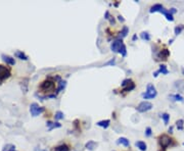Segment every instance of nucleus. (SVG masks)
Wrapping results in <instances>:
<instances>
[{
	"label": "nucleus",
	"instance_id": "nucleus-8",
	"mask_svg": "<svg viewBox=\"0 0 184 151\" xmlns=\"http://www.w3.org/2000/svg\"><path fill=\"white\" fill-rule=\"evenodd\" d=\"M123 41L121 39H117V40L113 41V43L111 44V49L113 52L115 53H119L120 52V49H121L122 45H123Z\"/></svg>",
	"mask_w": 184,
	"mask_h": 151
},
{
	"label": "nucleus",
	"instance_id": "nucleus-39",
	"mask_svg": "<svg viewBox=\"0 0 184 151\" xmlns=\"http://www.w3.org/2000/svg\"><path fill=\"white\" fill-rule=\"evenodd\" d=\"M183 145H184V143H183Z\"/></svg>",
	"mask_w": 184,
	"mask_h": 151
},
{
	"label": "nucleus",
	"instance_id": "nucleus-28",
	"mask_svg": "<svg viewBox=\"0 0 184 151\" xmlns=\"http://www.w3.org/2000/svg\"><path fill=\"white\" fill-rule=\"evenodd\" d=\"M183 30H184V26H183V25H179V26H176V27H175V29H174L175 35H179Z\"/></svg>",
	"mask_w": 184,
	"mask_h": 151
},
{
	"label": "nucleus",
	"instance_id": "nucleus-15",
	"mask_svg": "<svg viewBox=\"0 0 184 151\" xmlns=\"http://www.w3.org/2000/svg\"><path fill=\"white\" fill-rule=\"evenodd\" d=\"M97 146H98V143H96L95 141H88L87 143L85 144V148L90 151L95 150V148H96Z\"/></svg>",
	"mask_w": 184,
	"mask_h": 151
},
{
	"label": "nucleus",
	"instance_id": "nucleus-19",
	"mask_svg": "<svg viewBox=\"0 0 184 151\" xmlns=\"http://www.w3.org/2000/svg\"><path fill=\"white\" fill-rule=\"evenodd\" d=\"M135 145L140 151H146V149H147V145H146V143L143 141H137L135 143Z\"/></svg>",
	"mask_w": 184,
	"mask_h": 151
},
{
	"label": "nucleus",
	"instance_id": "nucleus-26",
	"mask_svg": "<svg viewBox=\"0 0 184 151\" xmlns=\"http://www.w3.org/2000/svg\"><path fill=\"white\" fill-rule=\"evenodd\" d=\"M54 119H55V121L63 119H65V114H63V112H61V111H56L54 114Z\"/></svg>",
	"mask_w": 184,
	"mask_h": 151
},
{
	"label": "nucleus",
	"instance_id": "nucleus-14",
	"mask_svg": "<svg viewBox=\"0 0 184 151\" xmlns=\"http://www.w3.org/2000/svg\"><path fill=\"white\" fill-rule=\"evenodd\" d=\"M46 126L48 127V131H52L53 129H57V128L61 127V124H59V122L56 123H52V122H47Z\"/></svg>",
	"mask_w": 184,
	"mask_h": 151
},
{
	"label": "nucleus",
	"instance_id": "nucleus-21",
	"mask_svg": "<svg viewBox=\"0 0 184 151\" xmlns=\"http://www.w3.org/2000/svg\"><path fill=\"white\" fill-rule=\"evenodd\" d=\"M164 8V6L162 5V4H160V3H157V4H154V5H152V7H150V9H149V12H157V11H159L160 12L161 10Z\"/></svg>",
	"mask_w": 184,
	"mask_h": 151
},
{
	"label": "nucleus",
	"instance_id": "nucleus-9",
	"mask_svg": "<svg viewBox=\"0 0 184 151\" xmlns=\"http://www.w3.org/2000/svg\"><path fill=\"white\" fill-rule=\"evenodd\" d=\"M169 55H170V51L165 48L163 49V50H160V52L157 54V57H158L159 59H162V60H167Z\"/></svg>",
	"mask_w": 184,
	"mask_h": 151
},
{
	"label": "nucleus",
	"instance_id": "nucleus-7",
	"mask_svg": "<svg viewBox=\"0 0 184 151\" xmlns=\"http://www.w3.org/2000/svg\"><path fill=\"white\" fill-rule=\"evenodd\" d=\"M152 108V104L149 101H142L138 104V106L136 107L138 112H146V111L150 110Z\"/></svg>",
	"mask_w": 184,
	"mask_h": 151
},
{
	"label": "nucleus",
	"instance_id": "nucleus-29",
	"mask_svg": "<svg viewBox=\"0 0 184 151\" xmlns=\"http://www.w3.org/2000/svg\"><path fill=\"white\" fill-rule=\"evenodd\" d=\"M119 53L123 57H125L126 55H127V48H126V45L125 44L122 45V47H121V49H120V52Z\"/></svg>",
	"mask_w": 184,
	"mask_h": 151
},
{
	"label": "nucleus",
	"instance_id": "nucleus-30",
	"mask_svg": "<svg viewBox=\"0 0 184 151\" xmlns=\"http://www.w3.org/2000/svg\"><path fill=\"white\" fill-rule=\"evenodd\" d=\"M184 121L183 119H179V121H177L176 122V127H177V129L178 130H180V131H182L183 130V128H184Z\"/></svg>",
	"mask_w": 184,
	"mask_h": 151
},
{
	"label": "nucleus",
	"instance_id": "nucleus-4",
	"mask_svg": "<svg viewBox=\"0 0 184 151\" xmlns=\"http://www.w3.org/2000/svg\"><path fill=\"white\" fill-rule=\"evenodd\" d=\"M172 143H173V139L170 136L167 135V134H163V135H161L159 137V144H160V146L164 150L166 148H168Z\"/></svg>",
	"mask_w": 184,
	"mask_h": 151
},
{
	"label": "nucleus",
	"instance_id": "nucleus-17",
	"mask_svg": "<svg viewBox=\"0 0 184 151\" xmlns=\"http://www.w3.org/2000/svg\"><path fill=\"white\" fill-rule=\"evenodd\" d=\"M66 86H67V81L65 80H61L59 82V84H57V89H56V95L59 94V92H61V91L63 90V89L66 88Z\"/></svg>",
	"mask_w": 184,
	"mask_h": 151
},
{
	"label": "nucleus",
	"instance_id": "nucleus-5",
	"mask_svg": "<svg viewBox=\"0 0 184 151\" xmlns=\"http://www.w3.org/2000/svg\"><path fill=\"white\" fill-rule=\"evenodd\" d=\"M11 76V70L10 67H6L4 65H0V81H5L10 78Z\"/></svg>",
	"mask_w": 184,
	"mask_h": 151
},
{
	"label": "nucleus",
	"instance_id": "nucleus-20",
	"mask_svg": "<svg viewBox=\"0 0 184 151\" xmlns=\"http://www.w3.org/2000/svg\"><path fill=\"white\" fill-rule=\"evenodd\" d=\"M128 33H129V28H128L127 26H124L123 27V29H122V31L120 32V35H119V37H118V39H123V38H125L126 36L128 35Z\"/></svg>",
	"mask_w": 184,
	"mask_h": 151
},
{
	"label": "nucleus",
	"instance_id": "nucleus-2",
	"mask_svg": "<svg viewBox=\"0 0 184 151\" xmlns=\"http://www.w3.org/2000/svg\"><path fill=\"white\" fill-rule=\"evenodd\" d=\"M157 95H158V92H157L156 87L154 86V84H148L147 87H146V92L142 93L141 96L143 99H154Z\"/></svg>",
	"mask_w": 184,
	"mask_h": 151
},
{
	"label": "nucleus",
	"instance_id": "nucleus-24",
	"mask_svg": "<svg viewBox=\"0 0 184 151\" xmlns=\"http://www.w3.org/2000/svg\"><path fill=\"white\" fill-rule=\"evenodd\" d=\"M2 151H16V146L13 144H6Z\"/></svg>",
	"mask_w": 184,
	"mask_h": 151
},
{
	"label": "nucleus",
	"instance_id": "nucleus-23",
	"mask_svg": "<svg viewBox=\"0 0 184 151\" xmlns=\"http://www.w3.org/2000/svg\"><path fill=\"white\" fill-rule=\"evenodd\" d=\"M104 18H105V20H109V22H111V25H115V24H116L115 18H114V16H111V14H109V11H105V13H104Z\"/></svg>",
	"mask_w": 184,
	"mask_h": 151
},
{
	"label": "nucleus",
	"instance_id": "nucleus-33",
	"mask_svg": "<svg viewBox=\"0 0 184 151\" xmlns=\"http://www.w3.org/2000/svg\"><path fill=\"white\" fill-rule=\"evenodd\" d=\"M152 128L147 127V128H146V130H145V136H146V137H150V136H152Z\"/></svg>",
	"mask_w": 184,
	"mask_h": 151
},
{
	"label": "nucleus",
	"instance_id": "nucleus-6",
	"mask_svg": "<svg viewBox=\"0 0 184 151\" xmlns=\"http://www.w3.org/2000/svg\"><path fill=\"white\" fill-rule=\"evenodd\" d=\"M43 111H44V107L40 106L38 103H32L30 105V112L33 117H38Z\"/></svg>",
	"mask_w": 184,
	"mask_h": 151
},
{
	"label": "nucleus",
	"instance_id": "nucleus-37",
	"mask_svg": "<svg viewBox=\"0 0 184 151\" xmlns=\"http://www.w3.org/2000/svg\"><path fill=\"white\" fill-rule=\"evenodd\" d=\"M172 130H173V128L170 127V129H169V133H172Z\"/></svg>",
	"mask_w": 184,
	"mask_h": 151
},
{
	"label": "nucleus",
	"instance_id": "nucleus-35",
	"mask_svg": "<svg viewBox=\"0 0 184 151\" xmlns=\"http://www.w3.org/2000/svg\"><path fill=\"white\" fill-rule=\"evenodd\" d=\"M169 10H170V12H171L172 14L176 12V8H171V9H169Z\"/></svg>",
	"mask_w": 184,
	"mask_h": 151
},
{
	"label": "nucleus",
	"instance_id": "nucleus-34",
	"mask_svg": "<svg viewBox=\"0 0 184 151\" xmlns=\"http://www.w3.org/2000/svg\"><path fill=\"white\" fill-rule=\"evenodd\" d=\"M118 20H119L120 22H124V20H125L123 18V16H122V15H118Z\"/></svg>",
	"mask_w": 184,
	"mask_h": 151
},
{
	"label": "nucleus",
	"instance_id": "nucleus-25",
	"mask_svg": "<svg viewBox=\"0 0 184 151\" xmlns=\"http://www.w3.org/2000/svg\"><path fill=\"white\" fill-rule=\"evenodd\" d=\"M140 38L142 39V40H145V41H149L150 40V35L148 32H142L141 34H140Z\"/></svg>",
	"mask_w": 184,
	"mask_h": 151
},
{
	"label": "nucleus",
	"instance_id": "nucleus-18",
	"mask_svg": "<svg viewBox=\"0 0 184 151\" xmlns=\"http://www.w3.org/2000/svg\"><path fill=\"white\" fill-rule=\"evenodd\" d=\"M117 143L118 144H121V145H124L125 147H129V146H130V141L127 139V138H125V137L119 138V139H118V141H117Z\"/></svg>",
	"mask_w": 184,
	"mask_h": 151
},
{
	"label": "nucleus",
	"instance_id": "nucleus-22",
	"mask_svg": "<svg viewBox=\"0 0 184 151\" xmlns=\"http://www.w3.org/2000/svg\"><path fill=\"white\" fill-rule=\"evenodd\" d=\"M14 55H16L18 58L22 59V60H28V56H27L23 51H20V50L16 51V52H14Z\"/></svg>",
	"mask_w": 184,
	"mask_h": 151
},
{
	"label": "nucleus",
	"instance_id": "nucleus-3",
	"mask_svg": "<svg viewBox=\"0 0 184 151\" xmlns=\"http://www.w3.org/2000/svg\"><path fill=\"white\" fill-rule=\"evenodd\" d=\"M121 86H122V93H126V92H130V91L134 90L136 85L131 79H125V80H123V82L121 83Z\"/></svg>",
	"mask_w": 184,
	"mask_h": 151
},
{
	"label": "nucleus",
	"instance_id": "nucleus-13",
	"mask_svg": "<svg viewBox=\"0 0 184 151\" xmlns=\"http://www.w3.org/2000/svg\"><path fill=\"white\" fill-rule=\"evenodd\" d=\"M161 13H163L165 16H166V18L168 20H170V22H173L174 20V16H173V14L170 12V10H168V9H166V8H163L162 10H161Z\"/></svg>",
	"mask_w": 184,
	"mask_h": 151
},
{
	"label": "nucleus",
	"instance_id": "nucleus-1",
	"mask_svg": "<svg viewBox=\"0 0 184 151\" xmlns=\"http://www.w3.org/2000/svg\"><path fill=\"white\" fill-rule=\"evenodd\" d=\"M61 80V77L59 75H48L45 77L38 84V92L43 95L42 98H55L57 96V84Z\"/></svg>",
	"mask_w": 184,
	"mask_h": 151
},
{
	"label": "nucleus",
	"instance_id": "nucleus-27",
	"mask_svg": "<svg viewBox=\"0 0 184 151\" xmlns=\"http://www.w3.org/2000/svg\"><path fill=\"white\" fill-rule=\"evenodd\" d=\"M161 117H162V119H163V121H164L165 125H168L169 121H170V115H169V113L165 112V113H163Z\"/></svg>",
	"mask_w": 184,
	"mask_h": 151
},
{
	"label": "nucleus",
	"instance_id": "nucleus-32",
	"mask_svg": "<svg viewBox=\"0 0 184 151\" xmlns=\"http://www.w3.org/2000/svg\"><path fill=\"white\" fill-rule=\"evenodd\" d=\"M116 65V57H114V58H111V60L105 63L104 65H103V67H106V65Z\"/></svg>",
	"mask_w": 184,
	"mask_h": 151
},
{
	"label": "nucleus",
	"instance_id": "nucleus-10",
	"mask_svg": "<svg viewBox=\"0 0 184 151\" xmlns=\"http://www.w3.org/2000/svg\"><path fill=\"white\" fill-rule=\"evenodd\" d=\"M1 57H2V60H3L6 65H16V60H14V58H12V57L9 56V55L2 54Z\"/></svg>",
	"mask_w": 184,
	"mask_h": 151
},
{
	"label": "nucleus",
	"instance_id": "nucleus-38",
	"mask_svg": "<svg viewBox=\"0 0 184 151\" xmlns=\"http://www.w3.org/2000/svg\"><path fill=\"white\" fill-rule=\"evenodd\" d=\"M183 74H184V70H183Z\"/></svg>",
	"mask_w": 184,
	"mask_h": 151
},
{
	"label": "nucleus",
	"instance_id": "nucleus-12",
	"mask_svg": "<svg viewBox=\"0 0 184 151\" xmlns=\"http://www.w3.org/2000/svg\"><path fill=\"white\" fill-rule=\"evenodd\" d=\"M71 150V147H70V145H68V144L63 143V144H61V145L59 146H55V147H53L52 151H70Z\"/></svg>",
	"mask_w": 184,
	"mask_h": 151
},
{
	"label": "nucleus",
	"instance_id": "nucleus-31",
	"mask_svg": "<svg viewBox=\"0 0 184 151\" xmlns=\"http://www.w3.org/2000/svg\"><path fill=\"white\" fill-rule=\"evenodd\" d=\"M171 98H174V100H176V101H180V102H182L183 101V97L181 96V95H179V94H176V95H171Z\"/></svg>",
	"mask_w": 184,
	"mask_h": 151
},
{
	"label": "nucleus",
	"instance_id": "nucleus-11",
	"mask_svg": "<svg viewBox=\"0 0 184 151\" xmlns=\"http://www.w3.org/2000/svg\"><path fill=\"white\" fill-rule=\"evenodd\" d=\"M169 71L167 70V67L165 65H161L160 67H159V70L156 72V73H154V78H157V77L159 76V74H163V75H168Z\"/></svg>",
	"mask_w": 184,
	"mask_h": 151
},
{
	"label": "nucleus",
	"instance_id": "nucleus-16",
	"mask_svg": "<svg viewBox=\"0 0 184 151\" xmlns=\"http://www.w3.org/2000/svg\"><path fill=\"white\" fill-rule=\"evenodd\" d=\"M96 125L98 126V127L103 128V129H107V128L109 127V125H111V121H109V119H103V121L97 122Z\"/></svg>",
	"mask_w": 184,
	"mask_h": 151
},
{
	"label": "nucleus",
	"instance_id": "nucleus-36",
	"mask_svg": "<svg viewBox=\"0 0 184 151\" xmlns=\"http://www.w3.org/2000/svg\"><path fill=\"white\" fill-rule=\"evenodd\" d=\"M136 39H137V36H136V35H134V36L132 37V40H133V41H135Z\"/></svg>",
	"mask_w": 184,
	"mask_h": 151
}]
</instances>
